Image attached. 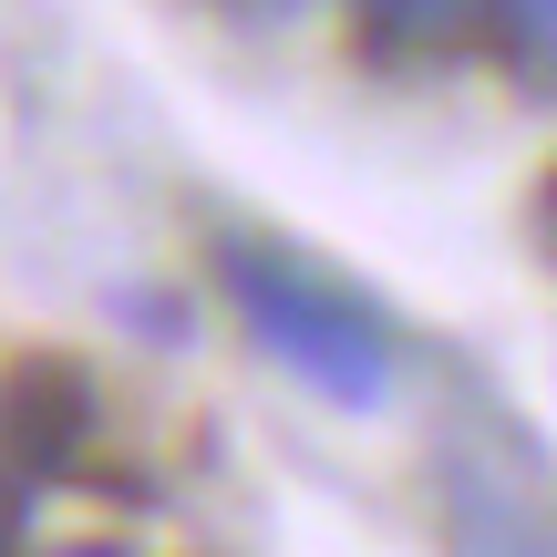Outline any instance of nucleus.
<instances>
[{
  "label": "nucleus",
  "instance_id": "f257e3e1",
  "mask_svg": "<svg viewBox=\"0 0 557 557\" xmlns=\"http://www.w3.org/2000/svg\"><path fill=\"white\" fill-rule=\"evenodd\" d=\"M218 278H227V299H238V320L310 382V393H331V403H382L393 393V351H382L361 299L320 289L310 269L269 259V248H248V238L218 248Z\"/></svg>",
  "mask_w": 557,
  "mask_h": 557
},
{
  "label": "nucleus",
  "instance_id": "f03ea898",
  "mask_svg": "<svg viewBox=\"0 0 557 557\" xmlns=\"http://www.w3.org/2000/svg\"><path fill=\"white\" fill-rule=\"evenodd\" d=\"M11 423H21V455H32V465H62V444L83 434V372H73V361H32Z\"/></svg>",
  "mask_w": 557,
  "mask_h": 557
},
{
  "label": "nucleus",
  "instance_id": "7ed1b4c3",
  "mask_svg": "<svg viewBox=\"0 0 557 557\" xmlns=\"http://www.w3.org/2000/svg\"><path fill=\"white\" fill-rule=\"evenodd\" d=\"M506 41L527 73H557V0H506Z\"/></svg>",
  "mask_w": 557,
  "mask_h": 557
},
{
  "label": "nucleus",
  "instance_id": "20e7f679",
  "mask_svg": "<svg viewBox=\"0 0 557 557\" xmlns=\"http://www.w3.org/2000/svg\"><path fill=\"white\" fill-rule=\"evenodd\" d=\"M372 11H393V21H434V11H455V0H372Z\"/></svg>",
  "mask_w": 557,
  "mask_h": 557
},
{
  "label": "nucleus",
  "instance_id": "39448f33",
  "mask_svg": "<svg viewBox=\"0 0 557 557\" xmlns=\"http://www.w3.org/2000/svg\"><path fill=\"white\" fill-rule=\"evenodd\" d=\"M537 227H547V248H557V176L537 186Z\"/></svg>",
  "mask_w": 557,
  "mask_h": 557
},
{
  "label": "nucleus",
  "instance_id": "423d86ee",
  "mask_svg": "<svg viewBox=\"0 0 557 557\" xmlns=\"http://www.w3.org/2000/svg\"><path fill=\"white\" fill-rule=\"evenodd\" d=\"M83 557H103V547H83Z\"/></svg>",
  "mask_w": 557,
  "mask_h": 557
}]
</instances>
